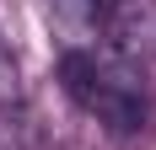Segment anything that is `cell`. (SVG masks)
I'll list each match as a JSON object with an SVG mask.
<instances>
[{
  "mask_svg": "<svg viewBox=\"0 0 156 150\" xmlns=\"http://www.w3.org/2000/svg\"><path fill=\"white\" fill-rule=\"evenodd\" d=\"M59 86L108 134H140L145 118H151L145 75L135 64L113 59L108 48H97V43H81V48H65L59 54Z\"/></svg>",
  "mask_w": 156,
  "mask_h": 150,
  "instance_id": "1",
  "label": "cell"
},
{
  "mask_svg": "<svg viewBox=\"0 0 156 150\" xmlns=\"http://www.w3.org/2000/svg\"><path fill=\"white\" fill-rule=\"evenodd\" d=\"M97 32L113 59L140 70L145 59H156V0H108Z\"/></svg>",
  "mask_w": 156,
  "mask_h": 150,
  "instance_id": "2",
  "label": "cell"
},
{
  "mask_svg": "<svg viewBox=\"0 0 156 150\" xmlns=\"http://www.w3.org/2000/svg\"><path fill=\"white\" fill-rule=\"evenodd\" d=\"M102 5L108 0H48V16L65 32H76L70 48H81V38H97V27H102Z\"/></svg>",
  "mask_w": 156,
  "mask_h": 150,
  "instance_id": "3",
  "label": "cell"
}]
</instances>
